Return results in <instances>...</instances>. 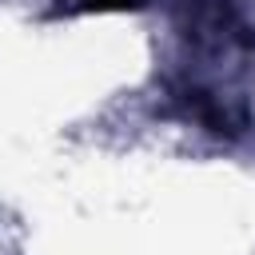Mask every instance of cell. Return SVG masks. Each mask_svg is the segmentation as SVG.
<instances>
[{"label": "cell", "mask_w": 255, "mask_h": 255, "mask_svg": "<svg viewBox=\"0 0 255 255\" xmlns=\"http://www.w3.org/2000/svg\"><path fill=\"white\" fill-rule=\"evenodd\" d=\"M175 104L183 108V116L199 120V124H203L207 131H215V135H235V131L243 128V116H231L227 104H223L215 92H207V88H179V92H175Z\"/></svg>", "instance_id": "cell-1"}, {"label": "cell", "mask_w": 255, "mask_h": 255, "mask_svg": "<svg viewBox=\"0 0 255 255\" xmlns=\"http://www.w3.org/2000/svg\"><path fill=\"white\" fill-rule=\"evenodd\" d=\"M147 8V0H72L60 4L56 12H139Z\"/></svg>", "instance_id": "cell-2"}]
</instances>
